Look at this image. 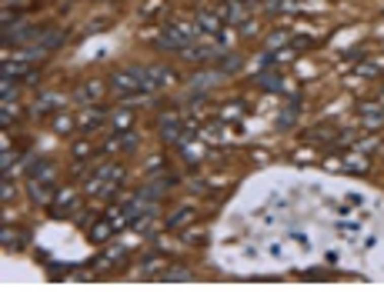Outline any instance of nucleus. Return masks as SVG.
I'll list each match as a JSON object with an SVG mask.
<instances>
[{
    "label": "nucleus",
    "mask_w": 384,
    "mask_h": 300,
    "mask_svg": "<svg viewBox=\"0 0 384 300\" xmlns=\"http://www.w3.org/2000/svg\"><path fill=\"white\" fill-rule=\"evenodd\" d=\"M197 20L204 24V30H211V33H217V30H221V24H217V17H211V14H197Z\"/></svg>",
    "instance_id": "f257e3e1"
},
{
    "label": "nucleus",
    "mask_w": 384,
    "mask_h": 300,
    "mask_svg": "<svg viewBox=\"0 0 384 300\" xmlns=\"http://www.w3.org/2000/svg\"><path fill=\"white\" fill-rule=\"evenodd\" d=\"M261 87H267V90H277V87H281V77H271V73H267V77H261Z\"/></svg>",
    "instance_id": "f03ea898"
},
{
    "label": "nucleus",
    "mask_w": 384,
    "mask_h": 300,
    "mask_svg": "<svg viewBox=\"0 0 384 300\" xmlns=\"http://www.w3.org/2000/svg\"><path fill=\"white\" fill-rule=\"evenodd\" d=\"M187 220H191V210H181L174 220H170V227H181V223H187Z\"/></svg>",
    "instance_id": "7ed1b4c3"
},
{
    "label": "nucleus",
    "mask_w": 384,
    "mask_h": 300,
    "mask_svg": "<svg viewBox=\"0 0 384 300\" xmlns=\"http://www.w3.org/2000/svg\"><path fill=\"white\" fill-rule=\"evenodd\" d=\"M164 277H167V280H187L191 274H187V270H167Z\"/></svg>",
    "instance_id": "20e7f679"
},
{
    "label": "nucleus",
    "mask_w": 384,
    "mask_h": 300,
    "mask_svg": "<svg viewBox=\"0 0 384 300\" xmlns=\"http://www.w3.org/2000/svg\"><path fill=\"white\" fill-rule=\"evenodd\" d=\"M274 7H277V10H297V0H277Z\"/></svg>",
    "instance_id": "39448f33"
}]
</instances>
